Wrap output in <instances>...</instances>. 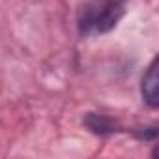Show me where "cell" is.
<instances>
[{
	"instance_id": "6da1fadb",
	"label": "cell",
	"mask_w": 159,
	"mask_h": 159,
	"mask_svg": "<svg viewBox=\"0 0 159 159\" xmlns=\"http://www.w3.org/2000/svg\"><path fill=\"white\" fill-rule=\"evenodd\" d=\"M125 11V0H92L79 17L83 34H105L112 30Z\"/></svg>"
},
{
	"instance_id": "7a4b0ae2",
	"label": "cell",
	"mask_w": 159,
	"mask_h": 159,
	"mask_svg": "<svg viewBox=\"0 0 159 159\" xmlns=\"http://www.w3.org/2000/svg\"><path fill=\"white\" fill-rule=\"evenodd\" d=\"M142 98L144 101L155 109L159 105V73H157V58L150 64L142 79Z\"/></svg>"
},
{
	"instance_id": "3957f363",
	"label": "cell",
	"mask_w": 159,
	"mask_h": 159,
	"mask_svg": "<svg viewBox=\"0 0 159 159\" xmlns=\"http://www.w3.org/2000/svg\"><path fill=\"white\" fill-rule=\"evenodd\" d=\"M84 124L90 127V131H94V133H98V135H109V133H114V131H116V124H114L111 118L103 116V114H92V112H90V114L86 116Z\"/></svg>"
}]
</instances>
